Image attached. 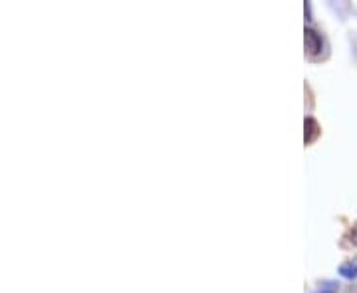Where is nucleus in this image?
<instances>
[{
	"instance_id": "obj_4",
	"label": "nucleus",
	"mask_w": 357,
	"mask_h": 293,
	"mask_svg": "<svg viewBox=\"0 0 357 293\" xmlns=\"http://www.w3.org/2000/svg\"><path fill=\"white\" fill-rule=\"evenodd\" d=\"M351 244H356L357 246V226H356V230L351 232Z\"/></svg>"
},
{
	"instance_id": "obj_1",
	"label": "nucleus",
	"mask_w": 357,
	"mask_h": 293,
	"mask_svg": "<svg viewBox=\"0 0 357 293\" xmlns=\"http://www.w3.org/2000/svg\"><path fill=\"white\" fill-rule=\"evenodd\" d=\"M304 42H306V52L310 58H318L323 52V38L314 28H306L304 32Z\"/></svg>"
},
{
	"instance_id": "obj_2",
	"label": "nucleus",
	"mask_w": 357,
	"mask_h": 293,
	"mask_svg": "<svg viewBox=\"0 0 357 293\" xmlns=\"http://www.w3.org/2000/svg\"><path fill=\"white\" fill-rule=\"evenodd\" d=\"M320 135V125H318V121L314 119V117H307L306 119V145L310 143H314L316 139Z\"/></svg>"
},
{
	"instance_id": "obj_3",
	"label": "nucleus",
	"mask_w": 357,
	"mask_h": 293,
	"mask_svg": "<svg viewBox=\"0 0 357 293\" xmlns=\"http://www.w3.org/2000/svg\"><path fill=\"white\" fill-rule=\"evenodd\" d=\"M341 276L345 277H356L357 276V263H345V266H341Z\"/></svg>"
}]
</instances>
